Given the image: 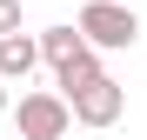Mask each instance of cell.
<instances>
[{
  "label": "cell",
  "mask_w": 147,
  "mask_h": 140,
  "mask_svg": "<svg viewBox=\"0 0 147 140\" xmlns=\"http://www.w3.org/2000/svg\"><path fill=\"white\" fill-rule=\"evenodd\" d=\"M20 33V0H0V40Z\"/></svg>",
  "instance_id": "cell-6"
},
{
  "label": "cell",
  "mask_w": 147,
  "mask_h": 140,
  "mask_svg": "<svg viewBox=\"0 0 147 140\" xmlns=\"http://www.w3.org/2000/svg\"><path fill=\"white\" fill-rule=\"evenodd\" d=\"M34 47H40V60L54 67V74H67L74 60H87V54H94V47L74 33V27H47V33H34Z\"/></svg>",
  "instance_id": "cell-4"
},
{
  "label": "cell",
  "mask_w": 147,
  "mask_h": 140,
  "mask_svg": "<svg viewBox=\"0 0 147 140\" xmlns=\"http://www.w3.org/2000/svg\"><path fill=\"white\" fill-rule=\"evenodd\" d=\"M40 67V47H34V33H7L0 40V87H27V74Z\"/></svg>",
  "instance_id": "cell-5"
},
{
  "label": "cell",
  "mask_w": 147,
  "mask_h": 140,
  "mask_svg": "<svg viewBox=\"0 0 147 140\" xmlns=\"http://www.w3.org/2000/svg\"><path fill=\"white\" fill-rule=\"evenodd\" d=\"M7 107H13V93H7V87H0V113H7Z\"/></svg>",
  "instance_id": "cell-7"
},
{
  "label": "cell",
  "mask_w": 147,
  "mask_h": 140,
  "mask_svg": "<svg viewBox=\"0 0 147 140\" xmlns=\"http://www.w3.org/2000/svg\"><path fill=\"white\" fill-rule=\"evenodd\" d=\"M120 113H127V87L114 74H94L87 87L67 93V120H80V127H114Z\"/></svg>",
  "instance_id": "cell-2"
},
{
  "label": "cell",
  "mask_w": 147,
  "mask_h": 140,
  "mask_svg": "<svg viewBox=\"0 0 147 140\" xmlns=\"http://www.w3.org/2000/svg\"><path fill=\"white\" fill-rule=\"evenodd\" d=\"M74 33H80L94 54H120V47L140 40V13L134 7H114V0H87L80 20H74Z\"/></svg>",
  "instance_id": "cell-1"
},
{
  "label": "cell",
  "mask_w": 147,
  "mask_h": 140,
  "mask_svg": "<svg viewBox=\"0 0 147 140\" xmlns=\"http://www.w3.org/2000/svg\"><path fill=\"white\" fill-rule=\"evenodd\" d=\"M13 120H20V140H67V100L60 93H47V87H34V93H20V100L7 107Z\"/></svg>",
  "instance_id": "cell-3"
},
{
  "label": "cell",
  "mask_w": 147,
  "mask_h": 140,
  "mask_svg": "<svg viewBox=\"0 0 147 140\" xmlns=\"http://www.w3.org/2000/svg\"><path fill=\"white\" fill-rule=\"evenodd\" d=\"M114 7H134V0H114Z\"/></svg>",
  "instance_id": "cell-8"
}]
</instances>
